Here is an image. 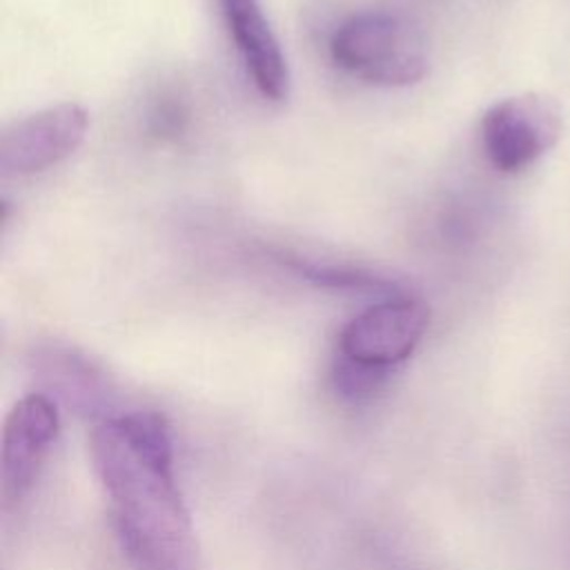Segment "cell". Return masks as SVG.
Masks as SVG:
<instances>
[{
  "mask_svg": "<svg viewBox=\"0 0 570 570\" xmlns=\"http://www.w3.org/2000/svg\"><path fill=\"white\" fill-rule=\"evenodd\" d=\"M87 111L76 102H60L11 122L0 136L2 176L45 171L71 156L85 140Z\"/></svg>",
  "mask_w": 570,
  "mask_h": 570,
  "instance_id": "8992f818",
  "label": "cell"
},
{
  "mask_svg": "<svg viewBox=\"0 0 570 570\" xmlns=\"http://www.w3.org/2000/svg\"><path fill=\"white\" fill-rule=\"evenodd\" d=\"M332 60L379 87H407L428 71L425 45L401 13L367 9L343 20L330 38Z\"/></svg>",
  "mask_w": 570,
  "mask_h": 570,
  "instance_id": "7a4b0ae2",
  "label": "cell"
},
{
  "mask_svg": "<svg viewBox=\"0 0 570 570\" xmlns=\"http://www.w3.org/2000/svg\"><path fill=\"white\" fill-rule=\"evenodd\" d=\"M292 267L303 274L305 278L314 281L316 285H325V287H338V289H350V287H356V289H367V287H374V289H381L390 283L376 278V276H367V274H354V272H341V269H330V267H318V265H305L301 261L292 263Z\"/></svg>",
  "mask_w": 570,
  "mask_h": 570,
  "instance_id": "30bf717a",
  "label": "cell"
},
{
  "mask_svg": "<svg viewBox=\"0 0 570 570\" xmlns=\"http://www.w3.org/2000/svg\"><path fill=\"white\" fill-rule=\"evenodd\" d=\"M89 452L129 563L136 570H200L167 419L156 410L107 416L94 425Z\"/></svg>",
  "mask_w": 570,
  "mask_h": 570,
  "instance_id": "6da1fadb",
  "label": "cell"
},
{
  "mask_svg": "<svg viewBox=\"0 0 570 570\" xmlns=\"http://www.w3.org/2000/svg\"><path fill=\"white\" fill-rule=\"evenodd\" d=\"M60 432V412L51 396L31 392L22 396L4 419L2 428V501L20 503L33 488L51 445Z\"/></svg>",
  "mask_w": 570,
  "mask_h": 570,
  "instance_id": "5b68a950",
  "label": "cell"
},
{
  "mask_svg": "<svg viewBox=\"0 0 570 570\" xmlns=\"http://www.w3.org/2000/svg\"><path fill=\"white\" fill-rule=\"evenodd\" d=\"M430 327L421 298H387L356 314L338 334V356L392 372L412 356Z\"/></svg>",
  "mask_w": 570,
  "mask_h": 570,
  "instance_id": "277c9868",
  "label": "cell"
},
{
  "mask_svg": "<svg viewBox=\"0 0 570 570\" xmlns=\"http://www.w3.org/2000/svg\"><path fill=\"white\" fill-rule=\"evenodd\" d=\"M223 22L254 87L267 100L289 94V67L261 0H218Z\"/></svg>",
  "mask_w": 570,
  "mask_h": 570,
  "instance_id": "52a82bcc",
  "label": "cell"
},
{
  "mask_svg": "<svg viewBox=\"0 0 570 570\" xmlns=\"http://www.w3.org/2000/svg\"><path fill=\"white\" fill-rule=\"evenodd\" d=\"M38 372L47 387L53 390V396L76 412L98 416V421L114 416L107 410L111 405L109 383L82 354L69 347H49L38 356Z\"/></svg>",
  "mask_w": 570,
  "mask_h": 570,
  "instance_id": "ba28073f",
  "label": "cell"
},
{
  "mask_svg": "<svg viewBox=\"0 0 570 570\" xmlns=\"http://www.w3.org/2000/svg\"><path fill=\"white\" fill-rule=\"evenodd\" d=\"M387 379H390V372L354 363L338 354L332 363V385L338 396L352 403H363L374 399L383 390Z\"/></svg>",
  "mask_w": 570,
  "mask_h": 570,
  "instance_id": "9c48e42d",
  "label": "cell"
},
{
  "mask_svg": "<svg viewBox=\"0 0 570 570\" xmlns=\"http://www.w3.org/2000/svg\"><path fill=\"white\" fill-rule=\"evenodd\" d=\"M563 118L554 98L519 94L494 102L481 118V145L503 174H514L539 160L561 136Z\"/></svg>",
  "mask_w": 570,
  "mask_h": 570,
  "instance_id": "3957f363",
  "label": "cell"
}]
</instances>
